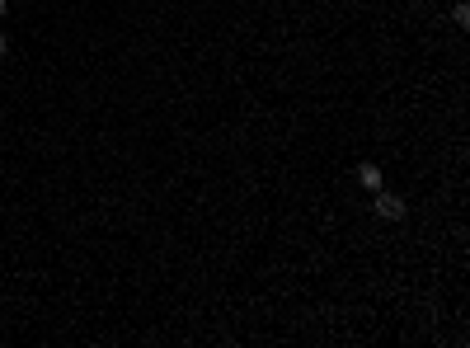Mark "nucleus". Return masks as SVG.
<instances>
[{
	"instance_id": "nucleus-5",
	"label": "nucleus",
	"mask_w": 470,
	"mask_h": 348,
	"mask_svg": "<svg viewBox=\"0 0 470 348\" xmlns=\"http://www.w3.org/2000/svg\"><path fill=\"white\" fill-rule=\"evenodd\" d=\"M0 15H5V0H0Z\"/></svg>"
},
{
	"instance_id": "nucleus-3",
	"label": "nucleus",
	"mask_w": 470,
	"mask_h": 348,
	"mask_svg": "<svg viewBox=\"0 0 470 348\" xmlns=\"http://www.w3.org/2000/svg\"><path fill=\"white\" fill-rule=\"evenodd\" d=\"M452 19H456V24H461V29H470V5H466V0H456Z\"/></svg>"
},
{
	"instance_id": "nucleus-4",
	"label": "nucleus",
	"mask_w": 470,
	"mask_h": 348,
	"mask_svg": "<svg viewBox=\"0 0 470 348\" xmlns=\"http://www.w3.org/2000/svg\"><path fill=\"white\" fill-rule=\"evenodd\" d=\"M0 57H5V33H0Z\"/></svg>"
},
{
	"instance_id": "nucleus-1",
	"label": "nucleus",
	"mask_w": 470,
	"mask_h": 348,
	"mask_svg": "<svg viewBox=\"0 0 470 348\" xmlns=\"http://www.w3.org/2000/svg\"><path fill=\"white\" fill-rule=\"evenodd\" d=\"M376 217H386V222H405V212H409V203L400 198V193H386V189H376Z\"/></svg>"
},
{
	"instance_id": "nucleus-2",
	"label": "nucleus",
	"mask_w": 470,
	"mask_h": 348,
	"mask_svg": "<svg viewBox=\"0 0 470 348\" xmlns=\"http://www.w3.org/2000/svg\"><path fill=\"white\" fill-rule=\"evenodd\" d=\"M358 184L367 193H376V189H381V170H376V165H358Z\"/></svg>"
}]
</instances>
